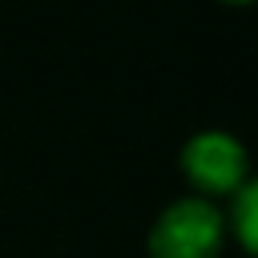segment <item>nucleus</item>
I'll return each mask as SVG.
<instances>
[{
    "label": "nucleus",
    "instance_id": "1",
    "mask_svg": "<svg viewBox=\"0 0 258 258\" xmlns=\"http://www.w3.org/2000/svg\"><path fill=\"white\" fill-rule=\"evenodd\" d=\"M226 246V214L218 202L185 194L169 202L145 238L149 258H218Z\"/></svg>",
    "mask_w": 258,
    "mask_h": 258
},
{
    "label": "nucleus",
    "instance_id": "2",
    "mask_svg": "<svg viewBox=\"0 0 258 258\" xmlns=\"http://www.w3.org/2000/svg\"><path fill=\"white\" fill-rule=\"evenodd\" d=\"M181 173L198 198H234L250 177V153L234 133L202 129L181 145Z\"/></svg>",
    "mask_w": 258,
    "mask_h": 258
},
{
    "label": "nucleus",
    "instance_id": "3",
    "mask_svg": "<svg viewBox=\"0 0 258 258\" xmlns=\"http://www.w3.org/2000/svg\"><path fill=\"white\" fill-rule=\"evenodd\" d=\"M226 230L234 234V242L258 258V177L250 173L242 181V189L230 198V210H226Z\"/></svg>",
    "mask_w": 258,
    "mask_h": 258
},
{
    "label": "nucleus",
    "instance_id": "4",
    "mask_svg": "<svg viewBox=\"0 0 258 258\" xmlns=\"http://www.w3.org/2000/svg\"><path fill=\"white\" fill-rule=\"evenodd\" d=\"M226 4H254V0H226Z\"/></svg>",
    "mask_w": 258,
    "mask_h": 258
}]
</instances>
